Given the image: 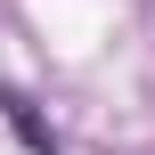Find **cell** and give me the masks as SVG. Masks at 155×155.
Here are the masks:
<instances>
[{"mask_svg": "<svg viewBox=\"0 0 155 155\" xmlns=\"http://www.w3.org/2000/svg\"><path fill=\"white\" fill-rule=\"evenodd\" d=\"M0 114H8V131H16V139H25L33 155H57V131L33 114V98H25V90H0Z\"/></svg>", "mask_w": 155, "mask_h": 155, "instance_id": "6da1fadb", "label": "cell"}]
</instances>
